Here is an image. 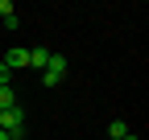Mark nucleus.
Masks as SVG:
<instances>
[{"label": "nucleus", "instance_id": "nucleus-11", "mask_svg": "<svg viewBox=\"0 0 149 140\" xmlns=\"http://www.w3.org/2000/svg\"><path fill=\"white\" fill-rule=\"evenodd\" d=\"M8 140H25V136H8Z\"/></svg>", "mask_w": 149, "mask_h": 140}, {"label": "nucleus", "instance_id": "nucleus-6", "mask_svg": "<svg viewBox=\"0 0 149 140\" xmlns=\"http://www.w3.org/2000/svg\"><path fill=\"white\" fill-rule=\"evenodd\" d=\"M17 107V95H13V86H0V111H8Z\"/></svg>", "mask_w": 149, "mask_h": 140}, {"label": "nucleus", "instance_id": "nucleus-7", "mask_svg": "<svg viewBox=\"0 0 149 140\" xmlns=\"http://www.w3.org/2000/svg\"><path fill=\"white\" fill-rule=\"evenodd\" d=\"M8 16H13V4H8V0H0V21H8Z\"/></svg>", "mask_w": 149, "mask_h": 140}, {"label": "nucleus", "instance_id": "nucleus-9", "mask_svg": "<svg viewBox=\"0 0 149 140\" xmlns=\"http://www.w3.org/2000/svg\"><path fill=\"white\" fill-rule=\"evenodd\" d=\"M124 140H141V136H137V132H128V136H124Z\"/></svg>", "mask_w": 149, "mask_h": 140}, {"label": "nucleus", "instance_id": "nucleus-2", "mask_svg": "<svg viewBox=\"0 0 149 140\" xmlns=\"http://www.w3.org/2000/svg\"><path fill=\"white\" fill-rule=\"evenodd\" d=\"M0 132H8V136H21V132H25V111H21V107H8V111H0Z\"/></svg>", "mask_w": 149, "mask_h": 140}, {"label": "nucleus", "instance_id": "nucleus-10", "mask_svg": "<svg viewBox=\"0 0 149 140\" xmlns=\"http://www.w3.org/2000/svg\"><path fill=\"white\" fill-rule=\"evenodd\" d=\"M0 140H8V132H0Z\"/></svg>", "mask_w": 149, "mask_h": 140}, {"label": "nucleus", "instance_id": "nucleus-1", "mask_svg": "<svg viewBox=\"0 0 149 140\" xmlns=\"http://www.w3.org/2000/svg\"><path fill=\"white\" fill-rule=\"evenodd\" d=\"M66 78V58L62 54H50V66L42 70V86H58Z\"/></svg>", "mask_w": 149, "mask_h": 140}, {"label": "nucleus", "instance_id": "nucleus-3", "mask_svg": "<svg viewBox=\"0 0 149 140\" xmlns=\"http://www.w3.org/2000/svg\"><path fill=\"white\" fill-rule=\"evenodd\" d=\"M0 62H4L8 70H25V66H29V49H25V45H8V54L0 58Z\"/></svg>", "mask_w": 149, "mask_h": 140}, {"label": "nucleus", "instance_id": "nucleus-4", "mask_svg": "<svg viewBox=\"0 0 149 140\" xmlns=\"http://www.w3.org/2000/svg\"><path fill=\"white\" fill-rule=\"evenodd\" d=\"M29 66L42 74V70L50 66V49H46V45H33V49H29Z\"/></svg>", "mask_w": 149, "mask_h": 140}, {"label": "nucleus", "instance_id": "nucleus-8", "mask_svg": "<svg viewBox=\"0 0 149 140\" xmlns=\"http://www.w3.org/2000/svg\"><path fill=\"white\" fill-rule=\"evenodd\" d=\"M0 86H8V66L0 62Z\"/></svg>", "mask_w": 149, "mask_h": 140}, {"label": "nucleus", "instance_id": "nucleus-5", "mask_svg": "<svg viewBox=\"0 0 149 140\" xmlns=\"http://www.w3.org/2000/svg\"><path fill=\"white\" fill-rule=\"evenodd\" d=\"M128 132H133V128H128L124 119H112V124H108V140H124Z\"/></svg>", "mask_w": 149, "mask_h": 140}]
</instances>
